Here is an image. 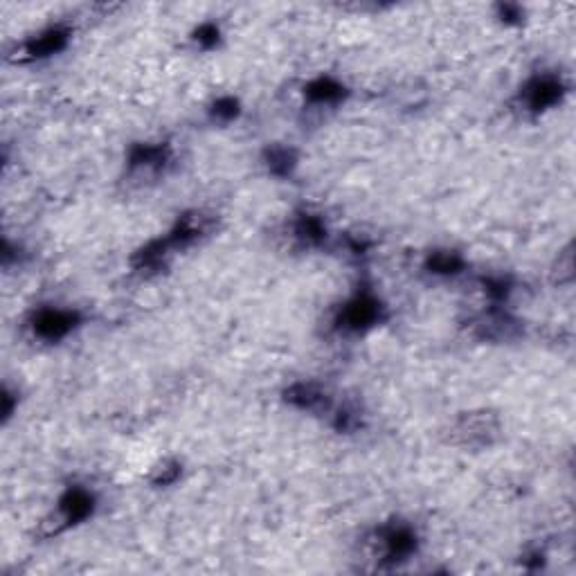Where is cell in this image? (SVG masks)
Instances as JSON below:
<instances>
[{"label": "cell", "instance_id": "cell-5", "mask_svg": "<svg viewBox=\"0 0 576 576\" xmlns=\"http://www.w3.org/2000/svg\"><path fill=\"white\" fill-rule=\"evenodd\" d=\"M63 38H66L63 32L52 30V32H48V34L41 36L38 41H34L30 52L34 54V57H43V54H50V52H54V50H59V48L63 46Z\"/></svg>", "mask_w": 576, "mask_h": 576}, {"label": "cell", "instance_id": "cell-3", "mask_svg": "<svg viewBox=\"0 0 576 576\" xmlns=\"http://www.w3.org/2000/svg\"><path fill=\"white\" fill-rule=\"evenodd\" d=\"M378 315V306L376 302L367 300V298H360L356 302H351L347 306V311H345V322L351 327H365V325H370V322H374Z\"/></svg>", "mask_w": 576, "mask_h": 576}, {"label": "cell", "instance_id": "cell-7", "mask_svg": "<svg viewBox=\"0 0 576 576\" xmlns=\"http://www.w3.org/2000/svg\"><path fill=\"white\" fill-rule=\"evenodd\" d=\"M430 263H432V268L437 273H453L459 266L457 257H453V255H437Z\"/></svg>", "mask_w": 576, "mask_h": 576}, {"label": "cell", "instance_id": "cell-4", "mask_svg": "<svg viewBox=\"0 0 576 576\" xmlns=\"http://www.w3.org/2000/svg\"><path fill=\"white\" fill-rule=\"evenodd\" d=\"M90 509H93V500H90V496L83 493V491H73L63 502V513L68 518V523L86 518L90 513Z\"/></svg>", "mask_w": 576, "mask_h": 576}, {"label": "cell", "instance_id": "cell-6", "mask_svg": "<svg viewBox=\"0 0 576 576\" xmlns=\"http://www.w3.org/2000/svg\"><path fill=\"white\" fill-rule=\"evenodd\" d=\"M308 95L313 97V100H333V97H338L340 95V86L338 83H333L331 79H320L315 81L311 88H308Z\"/></svg>", "mask_w": 576, "mask_h": 576}, {"label": "cell", "instance_id": "cell-2", "mask_svg": "<svg viewBox=\"0 0 576 576\" xmlns=\"http://www.w3.org/2000/svg\"><path fill=\"white\" fill-rule=\"evenodd\" d=\"M560 97V83H556L554 79H538L531 83L529 88V104L533 108H545L554 104Z\"/></svg>", "mask_w": 576, "mask_h": 576}, {"label": "cell", "instance_id": "cell-8", "mask_svg": "<svg viewBox=\"0 0 576 576\" xmlns=\"http://www.w3.org/2000/svg\"><path fill=\"white\" fill-rule=\"evenodd\" d=\"M271 167H273V169H277V167H282V169L286 172L288 167H290V156H288V151H273V153H271Z\"/></svg>", "mask_w": 576, "mask_h": 576}, {"label": "cell", "instance_id": "cell-1", "mask_svg": "<svg viewBox=\"0 0 576 576\" xmlns=\"http://www.w3.org/2000/svg\"><path fill=\"white\" fill-rule=\"evenodd\" d=\"M75 318L70 313H63V311H43L38 318H36V331L41 335H46V338H59L66 331H70L73 327Z\"/></svg>", "mask_w": 576, "mask_h": 576}]
</instances>
